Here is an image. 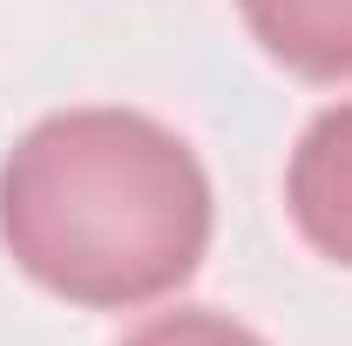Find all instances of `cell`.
Instances as JSON below:
<instances>
[{"instance_id": "3957f363", "label": "cell", "mask_w": 352, "mask_h": 346, "mask_svg": "<svg viewBox=\"0 0 352 346\" xmlns=\"http://www.w3.org/2000/svg\"><path fill=\"white\" fill-rule=\"evenodd\" d=\"M244 28L271 61H285L305 82L352 75V0H237Z\"/></svg>"}, {"instance_id": "6da1fadb", "label": "cell", "mask_w": 352, "mask_h": 346, "mask_svg": "<svg viewBox=\"0 0 352 346\" xmlns=\"http://www.w3.org/2000/svg\"><path fill=\"white\" fill-rule=\"evenodd\" d=\"M0 245L68 305H149L210 252V176L142 109H61L0 163Z\"/></svg>"}, {"instance_id": "277c9868", "label": "cell", "mask_w": 352, "mask_h": 346, "mask_svg": "<svg viewBox=\"0 0 352 346\" xmlns=\"http://www.w3.org/2000/svg\"><path fill=\"white\" fill-rule=\"evenodd\" d=\"M122 346H264L251 326H237L230 312H210V305H190V312H163L149 319L142 333H129Z\"/></svg>"}, {"instance_id": "7a4b0ae2", "label": "cell", "mask_w": 352, "mask_h": 346, "mask_svg": "<svg viewBox=\"0 0 352 346\" xmlns=\"http://www.w3.org/2000/svg\"><path fill=\"white\" fill-rule=\"evenodd\" d=\"M285 204L311 252L352 272V102L311 116L285 170Z\"/></svg>"}]
</instances>
